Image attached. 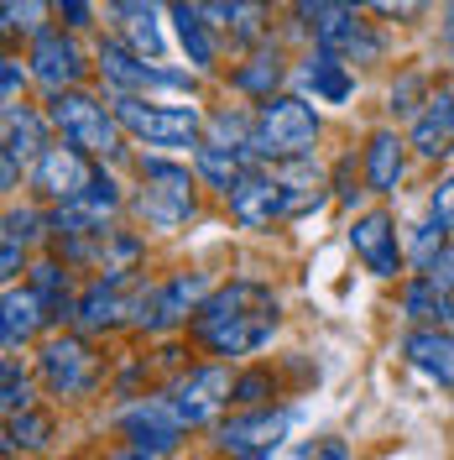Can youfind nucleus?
Masks as SVG:
<instances>
[{
    "label": "nucleus",
    "instance_id": "nucleus-1",
    "mask_svg": "<svg viewBox=\"0 0 454 460\" xmlns=\"http://www.w3.org/2000/svg\"><path fill=\"white\" fill-rule=\"evenodd\" d=\"M283 324V304L266 283H251V278H235V283L214 288L199 304V314L188 319V335L214 350L220 361H235V356H251L277 335Z\"/></svg>",
    "mask_w": 454,
    "mask_h": 460
},
{
    "label": "nucleus",
    "instance_id": "nucleus-2",
    "mask_svg": "<svg viewBox=\"0 0 454 460\" xmlns=\"http://www.w3.org/2000/svg\"><path fill=\"white\" fill-rule=\"evenodd\" d=\"M110 111L131 142H146L157 152H194L209 131L199 105H162V100H146V94H115Z\"/></svg>",
    "mask_w": 454,
    "mask_h": 460
},
{
    "label": "nucleus",
    "instance_id": "nucleus-3",
    "mask_svg": "<svg viewBox=\"0 0 454 460\" xmlns=\"http://www.w3.org/2000/svg\"><path fill=\"white\" fill-rule=\"evenodd\" d=\"M142 189H136V215L152 230H178L199 215V172L172 163V157H142Z\"/></svg>",
    "mask_w": 454,
    "mask_h": 460
},
{
    "label": "nucleus",
    "instance_id": "nucleus-4",
    "mask_svg": "<svg viewBox=\"0 0 454 460\" xmlns=\"http://www.w3.org/2000/svg\"><path fill=\"white\" fill-rule=\"evenodd\" d=\"M319 142V111L298 94H272L256 105V157L261 163H292V157H309Z\"/></svg>",
    "mask_w": 454,
    "mask_h": 460
},
{
    "label": "nucleus",
    "instance_id": "nucleus-5",
    "mask_svg": "<svg viewBox=\"0 0 454 460\" xmlns=\"http://www.w3.org/2000/svg\"><path fill=\"white\" fill-rule=\"evenodd\" d=\"M298 22L303 31L313 37V48H324V53L345 58V63H381L387 58V37L361 22L350 5H324V0H298Z\"/></svg>",
    "mask_w": 454,
    "mask_h": 460
},
{
    "label": "nucleus",
    "instance_id": "nucleus-6",
    "mask_svg": "<svg viewBox=\"0 0 454 460\" xmlns=\"http://www.w3.org/2000/svg\"><path fill=\"white\" fill-rule=\"evenodd\" d=\"M48 120H53V131L63 137V142L84 146L89 157H120L126 146H120V137H126V126L115 120V111H105L94 94H84V89H57L53 100H48Z\"/></svg>",
    "mask_w": 454,
    "mask_h": 460
},
{
    "label": "nucleus",
    "instance_id": "nucleus-7",
    "mask_svg": "<svg viewBox=\"0 0 454 460\" xmlns=\"http://www.w3.org/2000/svg\"><path fill=\"white\" fill-rule=\"evenodd\" d=\"M100 372H105V361L94 356V345L84 335H53V341H42V350H37V376L63 402L89 398L100 387Z\"/></svg>",
    "mask_w": 454,
    "mask_h": 460
},
{
    "label": "nucleus",
    "instance_id": "nucleus-8",
    "mask_svg": "<svg viewBox=\"0 0 454 460\" xmlns=\"http://www.w3.org/2000/svg\"><path fill=\"white\" fill-rule=\"evenodd\" d=\"M94 63H100V74H105V84L115 94H146V89H194L188 74H172L162 68L157 58H142L126 37H100L94 42Z\"/></svg>",
    "mask_w": 454,
    "mask_h": 460
},
{
    "label": "nucleus",
    "instance_id": "nucleus-9",
    "mask_svg": "<svg viewBox=\"0 0 454 460\" xmlns=\"http://www.w3.org/2000/svg\"><path fill=\"white\" fill-rule=\"evenodd\" d=\"M172 413L183 419V429H204L220 419V408L235 402V376H230L225 361H204V367H188V372L172 382Z\"/></svg>",
    "mask_w": 454,
    "mask_h": 460
},
{
    "label": "nucleus",
    "instance_id": "nucleus-10",
    "mask_svg": "<svg viewBox=\"0 0 454 460\" xmlns=\"http://www.w3.org/2000/svg\"><path fill=\"white\" fill-rule=\"evenodd\" d=\"M209 293H214V288H209L204 272H178L168 283H152L146 298H142V314H136V330L168 335V330H178V324H188V319L199 314V304Z\"/></svg>",
    "mask_w": 454,
    "mask_h": 460
},
{
    "label": "nucleus",
    "instance_id": "nucleus-11",
    "mask_svg": "<svg viewBox=\"0 0 454 460\" xmlns=\"http://www.w3.org/2000/svg\"><path fill=\"white\" fill-rule=\"evenodd\" d=\"M225 204H230V220H235L240 230H266L272 220H287L283 172H272V168H261V163H251V168L230 183Z\"/></svg>",
    "mask_w": 454,
    "mask_h": 460
},
{
    "label": "nucleus",
    "instance_id": "nucleus-12",
    "mask_svg": "<svg viewBox=\"0 0 454 460\" xmlns=\"http://www.w3.org/2000/svg\"><path fill=\"white\" fill-rule=\"evenodd\" d=\"M89 178H94V163H89L84 146H74V142H48V152L31 163V189H37V199H48V204L79 199L89 189Z\"/></svg>",
    "mask_w": 454,
    "mask_h": 460
},
{
    "label": "nucleus",
    "instance_id": "nucleus-13",
    "mask_svg": "<svg viewBox=\"0 0 454 460\" xmlns=\"http://www.w3.org/2000/svg\"><path fill=\"white\" fill-rule=\"evenodd\" d=\"M27 63H31V79L48 89V94H57V89H79L84 84V74H89L84 48H79L68 31H57V27H48V31L31 37Z\"/></svg>",
    "mask_w": 454,
    "mask_h": 460
},
{
    "label": "nucleus",
    "instance_id": "nucleus-14",
    "mask_svg": "<svg viewBox=\"0 0 454 460\" xmlns=\"http://www.w3.org/2000/svg\"><path fill=\"white\" fill-rule=\"evenodd\" d=\"M120 439L152 450V456H172L183 445V419L172 413V398H142L120 413Z\"/></svg>",
    "mask_w": 454,
    "mask_h": 460
},
{
    "label": "nucleus",
    "instance_id": "nucleus-15",
    "mask_svg": "<svg viewBox=\"0 0 454 460\" xmlns=\"http://www.w3.org/2000/svg\"><path fill=\"white\" fill-rule=\"evenodd\" d=\"M350 252L361 257L371 278H397L402 272V241H397V220L387 209H371L350 220Z\"/></svg>",
    "mask_w": 454,
    "mask_h": 460
},
{
    "label": "nucleus",
    "instance_id": "nucleus-16",
    "mask_svg": "<svg viewBox=\"0 0 454 460\" xmlns=\"http://www.w3.org/2000/svg\"><path fill=\"white\" fill-rule=\"evenodd\" d=\"M287 439V408H251V413H235L225 424H214V445L225 456H256V450H277Z\"/></svg>",
    "mask_w": 454,
    "mask_h": 460
},
{
    "label": "nucleus",
    "instance_id": "nucleus-17",
    "mask_svg": "<svg viewBox=\"0 0 454 460\" xmlns=\"http://www.w3.org/2000/svg\"><path fill=\"white\" fill-rule=\"evenodd\" d=\"M402 172H407V142H402L397 131H371L366 137V152H361V183H366V194H381V199H392L402 189Z\"/></svg>",
    "mask_w": 454,
    "mask_h": 460
},
{
    "label": "nucleus",
    "instance_id": "nucleus-18",
    "mask_svg": "<svg viewBox=\"0 0 454 460\" xmlns=\"http://www.w3.org/2000/svg\"><path fill=\"white\" fill-rule=\"evenodd\" d=\"M168 16H172V31H178L188 63H194V74H209L214 58H220V27L204 11V0H168Z\"/></svg>",
    "mask_w": 454,
    "mask_h": 460
},
{
    "label": "nucleus",
    "instance_id": "nucleus-19",
    "mask_svg": "<svg viewBox=\"0 0 454 460\" xmlns=\"http://www.w3.org/2000/svg\"><path fill=\"white\" fill-rule=\"evenodd\" d=\"M407 146H413L423 163H444V157H454V94H444V89H439L423 111L413 115Z\"/></svg>",
    "mask_w": 454,
    "mask_h": 460
},
{
    "label": "nucleus",
    "instance_id": "nucleus-20",
    "mask_svg": "<svg viewBox=\"0 0 454 460\" xmlns=\"http://www.w3.org/2000/svg\"><path fill=\"white\" fill-rule=\"evenodd\" d=\"M402 356H407V367L423 372L428 382L454 387V335L450 330H439V324H418V330H407V335H402Z\"/></svg>",
    "mask_w": 454,
    "mask_h": 460
},
{
    "label": "nucleus",
    "instance_id": "nucleus-21",
    "mask_svg": "<svg viewBox=\"0 0 454 460\" xmlns=\"http://www.w3.org/2000/svg\"><path fill=\"white\" fill-rule=\"evenodd\" d=\"M292 79L303 89H313L324 105H345L350 94H355V74H350V63L335 53H324V48H313L298 68H292Z\"/></svg>",
    "mask_w": 454,
    "mask_h": 460
},
{
    "label": "nucleus",
    "instance_id": "nucleus-22",
    "mask_svg": "<svg viewBox=\"0 0 454 460\" xmlns=\"http://www.w3.org/2000/svg\"><path fill=\"white\" fill-rule=\"evenodd\" d=\"M251 163H256V152H246V146H225V142L194 146V172H199L204 189H214V194H230V183L251 168Z\"/></svg>",
    "mask_w": 454,
    "mask_h": 460
},
{
    "label": "nucleus",
    "instance_id": "nucleus-23",
    "mask_svg": "<svg viewBox=\"0 0 454 460\" xmlns=\"http://www.w3.org/2000/svg\"><path fill=\"white\" fill-rule=\"evenodd\" d=\"M5 314H0V330H5V350H16V345L37 341V330L48 324V314H42V304H37V293L31 288H16L5 283V304H0Z\"/></svg>",
    "mask_w": 454,
    "mask_h": 460
},
{
    "label": "nucleus",
    "instance_id": "nucleus-24",
    "mask_svg": "<svg viewBox=\"0 0 454 460\" xmlns=\"http://www.w3.org/2000/svg\"><path fill=\"white\" fill-rule=\"evenodd\" d=\"M27 288L37 293L48 324H63V319H74V309H79V298L68 293V272H63L57 261H37V267L27 272Z\"/></svg>",
    "mask_w": 454,
    "mask_h": 460
},
{
    "label": "nucleus",
    "instance_id": "nucleus-25",
    "mask_svg": "<svg viewBox=\"0 0 454 460\" xmlns=\"http://www.w3.org/2000/svg\"><path fill=\"white\" fill-rule=\"evenodd\" d=\"M48 115H31L22 105H5V152L16 157V163H37L42 152H48Z\"/></svg>",
    "mask_w": 454,
    "mask_h": 460
},
{
    "label": "nucleus",
    "instance_id": "nucleus-26",
    "mask_svg": "<svg viewBox=\"0 0 454 460\" xmlns=\"http://www.w3.org/2000/svg\"><path fill=\"white\" fill-rule=\"evenodd\" d=\"M402 314L413 324H444V319H454V293L439 288L428 272H418L413 283L402 288Z\"/></svg>",
    "mask_w": 454,
    "mask_h": 460
},
{
    "label": "nucleus",
    "instance_id": "nucleus-27",
    "mask_svg": "<svg viewBox=\"0 0 454 460\" xmlns=\"http://www.w3.org/2000/svg\"><path fill=\"white\" fill-rule=\"evenodd\" d=\"M283 79H287V63H283V53H272V48L251 53L235 74H230V84L240 89V94H251V100H272Z\"/></svg>",
    "mask_w": 454,
    "mask_h": 460
},
{
    "label": "nucleus",
    "instance_id": "nucleus-28",
    "mask_svg": "<svg viewBox=\"0 0 454 460\" xmlns=\"http://www.w3.org/2000/svg\"><path fill=\"white\" fill-rule=\"evenodd\" d=\"M53 439V419L37 413V408H22V413H5V450H42Z\"/></svg>",
    "mask_w": 454,
    "mask_h": 460
},
{
    "label": "nucleus",
    "instance_id": "nucleus-29",
    "mask_svg": "<svg viewBox=\"0 0 454 460\" xmlns=\"http://www.w3.org/2000/svg\"><path fill=\"white\" fill-rule=\"evenodd\" d=\"M57 0H5V31L11 37H37L48 31V11Z\"/></svg>",
    "mask_w": 454,
    "mask_h": 460
},
{
    "label": "nucleus",
    "instance_id": "nucleus-30",
    "mask_svg": "<svg viewBox=\"0 0 454 460\" xmlns=\"http://www.w3.org/2000/svg\"><path fill=\"white\" fill-rule=\"evenodd\" d=\"M120 31H126V42L142 58H162V48H168V37H162V11L131 16V22H120Z\"/></svg>",
    "mask_w": 454,
    "mask_h": 460
},
{
    "label": "nucleus",
    "instance_id": "nucleus-31",
    "mask_svg": "<svg viewBox=\"0 0 454 460\" xmlns=\"http://www.w3.org/2000/svg\"><path fill=\"white\" fill-rule=\"evenodd\" d=\"M428 100H433V94H428L423 74H402L397 84H392V115H418Z\"/></svg>",
    "mask_w": 454,
    "mask_h": 460
},
{
    "label": "nucleus",
    "instance_id": "nucleus-32",
    "mask_svg": "<svg viewBox=\"0 0 454 460\" xmlns=\"http://www.w3.org/2000/svg\"><path fill=\"white\" fill-rule=\"evenodd\" d=\"M0 382H5V398H0V402H5V413H22V408H31V376L16 367V356L0 367Z\"/></svg>",
    "mask_w": 454,
    "mask_h": 460
},
{
    "label": "nucleus",
    "instance_id": "nucleus-33",
    "mask_svg": "<svg viewBox=\"0 0 454 460\" xmlns=\"http://www.w3.org/2000/svg\"><path fill=\"white\" fill-rule=\"evenodd\" d=\"M277 393V382H272V372H246L235 376V402L240 408H266V398Z\"/></svg>",
    "mask_w": 454,
    "mask_h": 460
},
{
    "label": "nucleus",
    "instance_id": "nucleus-34",
    "mask_svg": "<svg viewBox=\"0 0 454 460\" xmlns=\"http://www.w3.org/2000/svg\"><path fill=\"white\" fill-rule=\"evenodd\" d=\"M428 209H433V226H439V230H454V172L433 183V199H428Z\"/></svg>",
    "mask_w": 454,
    "mask_h": 460
},
{
    "label": "nucleus",
    "instance_id": "nucleus-35",
    "mask_svg": "<svg viewBox=\"0 0 454 460\" xmlns=\"http://www.w3.org/2000/svg\"><path fill=\"white\" fill-rule=\"evenodd\" d=\"M371 11L381 16V22H418L428 11V0H366Z\"/></svg>",
    "mask_w": 454,
    "mask_h": 460
},
{
    "label": "nucleus",
    "instance_id": "nucleus-36",
    "mask_svg": "<svg viewBox=\"0 0 454 460\" xmlns=\"http://www.w3.org/2000/svg\"><path fill=\"white\" fill-rule=\"evenodd\" d=\"M27 74H31V68H22V58H5V63H0V94H5V105H16V100H22Z\"/></svg>",
    "mask_w": 454,
    "mask_h": 460
},
{
    "label": "nucleus",
    "instance_id": "nucleus-37",
    "mask_svg": "<svg viewBox=\"0 0 454 460\" xmlns=\"http://www.w3.org/2000/svg\"><path fill=\"white\" fill-rule=\"evenodd\" d=\"M57 16L68 31H89L94 27V0H57Z\"/></svg>",
    "mask_w": 454,
    "mask_h": 460
},
{
    "label": "nucleus",
    "instance_id": "nucleus-38",
    "mask_svg": "<svg viewBox=\"0 0 454 460\" xmlns=\"http://www.w3.org/2000/svg\"><path fill=\"white\" fill-rule=\"evenodd\" d=\"M27 241H16V235H5V246H0V278L5 283H16L22 272H27V252H22Z\"/></svg>",
    "mask_w": 454,
    "mask_h": 460
},
{
    "label": "nucleus",
    "instance_id": "nucleus-39",
    "mask_svg": "<svg viewBox=\"0 0 454 460\" xmlns=\"http://www.w3.org/2000/svg\"><path fill=\"white\" fill-rule=\"evenodd\" d=\"M292 460H350V450H345L340 439H309V445L292 450Z\"/></svg>",
    "mask_w": 454,
    "mask_h": 460
},
{
    "label": "nucleus",
    "instance_id": "nucleus-40",
    "mask_svg": "<svg viewBox=\"0 0 454 460\" xmlns=\"http://www.w3.org/2000/svg\"><path fill=\"white\" fill-rule=\"evenodd\" d=\"M37 226H42L37 209H5V235H16V241H37Z\"/></svg>",
    "mask_w": 454,
    "mask_h": 460
},
{
    "label": "nucleus",
    "instance_id": "nucleus-41",
    "mask_svg": "<svg viewBox=\"0 0 454 460\" xmlns=\"http://www.w3.org/2000/svg\"><path fill=\"white\" fill-rule=\"evenodd\" d=\"M115 22H131V16H146V11H162V0H105Z\"/></svg>",
    "mask_w": 454,
    "mask_h": 460
},
{
    "label": "nucleus",
    "instance_id": "nucleus-42",
    "mask_svg": "<svg viewBox=\"0 0 454 460\" xmlns=\"http://www.w3.org/2000/svg\"><path fill=\"white\" fill-rule=\"evenodd\" d=\"M16 178H22V163L5 152V157H0V183H5V194H16Z\"/></svg>",
    "mask_w": 454,
    "mask_h": 460
},
{
    "label": "nucleus",
    "instance_id": "nucleus-43",
    "mask_svg": "<svg viewBox=\"0 0 454 460\" xmlns=\"http://www.w3.org/2000/svg\"><path fill=\"white\" fill-rule=\"evenodd\" d=\"M115 460H168V456H152V450H136V445H126V450H120Z\"/></svg>",
    "mask_w": 454,
    "mask_h": 460
},
{
    "label": "nucleus",
    "instance_id": "nucleus-44",
    "mask_svg": "<svg viewBox=\"0 0 454 460\" xmlns=\"http://www.w3.org/2000/svg\"><path fill=\"white\" fill-rule=\"evenodd\" d=\"M277 450H256V456H230V460H272Z\"/></svg>",
    "mask_w": 454,
    "mask_h": 460
},
{
    "label": "nucleus",
    "instance_id": "nucleus-45",
    "mask_svg": "<svg viewBox=\"0 0 454 460\" xmlns=\"http://www.w3.org/2000/svg\"><path fill=\"white\" fill-rule=\"evenodd\" d=\"M324 5H355V0H324Z\"/></svg>",
    "mask_w": 454,
    "mask_h": 460
}]
</instances>
